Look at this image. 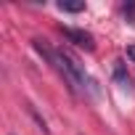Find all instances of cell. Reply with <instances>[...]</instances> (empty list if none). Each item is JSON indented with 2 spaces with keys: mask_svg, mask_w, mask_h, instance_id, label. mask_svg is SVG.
Instances as JSON below:
<instances>
[{
  "mask_svg": "<svg viewBox=\"0 0 135 135\" xmlns=\"http://www.w3.org/2000/svg\"><path fill=\"white\" fill-rule=\"evenodd\" d=\"M61 35L69 40V42H74V45H80V48H85V50H93L95 45H93V35L90 32H85V29H72V27H61Z\"/></svg>",
  "mask_w": 135,
  "mask_h": 135,
  "instance_id": "obj_1",
  "label": "cell"
},
{
  "mask_svg": "<svg viewBox=\"0 0 135 135\" xmlns=\"http://www.w3.org/2000/svg\"><path fill=\"white\" fill-rule=\"evenodd\" d=\"M114 80H117V85H122V88L130 85V74H127V69H124V61H122V58L114 61Z\"/></svg>",
  "mask_w": 135,
  "mask_h": 135,
  "instance_id": "obj_2",
  "label": "cell"
},
{
  "mask_svg": "<svg viewBox=\"0 0 135 135\" xmlns=\"http://www.w3.org/2000/svg\"><path fill=\"white\" fill-rule=\"evenodd\" d=\"M58 11H64V13H80V11H85V3H66V0H61Z\"/></svg>",
  "mask_w": 135,
  "mask_h": 135,
  "instance_id": "obj_3",
  "label": "cell"
},
{
  "mask_svg": "<svg viewBox=\"0 0 135 135\" xmlns=\"http://www.w3.org/2000/svg\"><path fill=\"white\" fill-rule=\"evenodd\" d=\"M127 58H130V61H135V45H130V48H127Z\"/></svg>",
  "mask_w": 135,
  "mask_h": 135,
  "instance_id": "obj_4",
  "label": "cell"
}]
</instances>
